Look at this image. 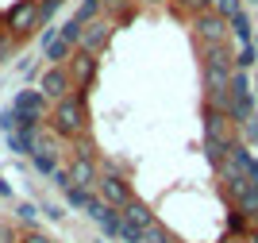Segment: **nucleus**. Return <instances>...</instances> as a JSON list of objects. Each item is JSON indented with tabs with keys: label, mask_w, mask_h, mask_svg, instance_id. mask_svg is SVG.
<instances>
[{
	"label": "nucleus",
	"mask_w": 258,
	"mask_h": 243,
	"mask_svg": "<svg viewBox=\"0 0 258 243\" xmlns=\"http://www.w3.org/2000/svg\"><path fill=\"white\" fill-rule=\"evenodd\" d=\"M50 127L62 139H81L89 135V108H85V93H70L66 101L50 108Z\"/></svg>",
	"instance_id": "1"
},
{
	"label": "nucleus",
	"mask_w": 258,
	"mask_h": 243,
	"mask_svg": "<svg viewBox=\"0 0 258 243\" xmlns=\"http://www.w3.org/2000/svg\"><path fill=\"white\" fill-rule=\"evenodd\" d=\"M119 216H123V228H119V239H123V243H139V239H143V232H147V228L154 224L151 205L135 201V197H131V201L119 209Z\"/></svg>",
	"instance_id": "2"
},
{
	"label": "nucleus",
	"mask_w": 258,
	"mask_h": 243,
	"mask_svg": "<svg viewBox=\"0 0 258 243\" xmlns=\"http://www.w3.org/2000/svg\"><path fill=\"white\" fill-rule=\"evenodd\" d=\"M97 197L119 212L123 205L131 201V189H127V181H123V174H116V170L108 166L104 174H100V181H97Z\"/></svg>",
	"instance_id": "3"
},
{
	"label": "nucleus",
	"mask_w": 258,
	"mask_h": 243,
	"mask_svg": "<svg viewBox=\"0 0 258 243\" xmlns=\"http://www.w3.org/2000/svg\"><path fill=\"white\" fill-rule=\"evenodd\" d=\"M4 27H8L16 39H23V35H31L35 27H39V0H20L16 8L8 12V20H4Z\"/></svg>",
	"instance_id": "4"
},
{
	"label": "nucleus",
	"mask_w": 258,
	"mask_h": 243,
	"mask_svg": "<svg viewBox=\"0 0 258 243\" xmlns=\"http://www.w3.org/2000/svg\"><path fill=\"white\" fill-rule=\"evenodd\" d=\"M39 89H43V96H46V101H54V105L66 101L70 93H77V85H74V77H70L66 66H50V70L43 74V85H39Z\"/></svg>",
	"instance_id": "5"
},
{
	"label": "nucleus",
	"mask_w": 258,
	"mask_h": 243,
	"mask_svg": "<svg viewBox=\"0 0 258 243\" xmlns=\"http://www.w3.org/2000/svg\"><path fill=\"white\" fill-rule=\"evenodd\" d=\"M112 27H116V23L104 20V16H97L93 23H85V27H81V42H77V51L100 54V51L108 46V39H112Z\"/></svg>",
	"instance_id": "6"
},
{
	"label": "nucleus",
	"mask_w": 258,
	"mask_h": 243,
	"mask_svg": "<svg viewBox=\"0 0 258 243\" xmlns=\"http://www.w3.org/2000/svg\"><path fill=\"white\" fill-rule=\"evenodd\" d=\"M193 31H197V39L205 42V46H216V42L227 39L231 23H227L224 16H216V12H201V16L193 20Z\"/></svg>",
	"instance_id": "7"
},
{
	"label": "nucleus",
	"mask_w": 258,
	"mask_h": 243,
	"mask_svg": "<svg viewBox=\"0 0 258 243\" xmlns=\"http://www.w3.org/2000/svg\"><path fill=\"white\" fill-rule=\"evenodd\" d=\"M70 77H74V85H81V93H85V85L97 81V54L74 51L70 54Z\"/></svg>",
	"instance_id": "8"
},
{
	"label": "nucleus",
	"mask_w": 258,
	"mask_h": 243,
	"mask_svg": "<svg viewBox=\"0 0 258 243\" xmlns=\"http://www.w3.org/2000/svg\"><path fill=\"white\" fill-rule=\"evenodd\" d=\"M70 185H81V189H97V181H100V170L93 159H81V155H74L70 159Z\"/></svg>",
	"instance_id": "9"
},
{
	"label": "nucleus",
	"mask_w": 258,
	"mask_h": 243,
	"mask_svg": "<svg viewBox=\"0 0 258 243\" xmlns=\"http://www.w3.org/2000/svg\"><path fill=\"white\" fill-rule=\"evenodd\" d=\"M205 139H208V143H224V147H231V143H235L231 116H224V112H205Z\"/></svg>",
	"instance_id": "10"
},
{
	"label": "nucleus",
	"mask_w": 258,
	"mask_h": 243,
	"mask_svg": "<svg viewBox=\"0 0 258 243\" xmlns=\"http://www.w3.org/2000/svg\"><path fill=\"white\" fill-rule=\"evenodd\" d=\"M16 112H27V116L46 120V96H43V89H20V96H16Z\"/></svg>",
	"instance_id": "11"
},
{
	"label": "nucleus",
	"mask_w": 258,
	"mask_h": 243,
	"mask_svg": "<svg viewBox=\"0 0 258 243\" xmlns=\"http://www.w3.org/2000/svg\"><path fill=\"white\" fill-rule=\"evenodd\" d=\"M43 51H46V58H50V66H62V62H70V54H74L77 46H70L62 35H54V39L43 42Z\"/></svg>",
	"instance_id": "12"
},
{
	"label": "nucleus",
	"mask_w": 258,
	"mask_h": 243,
	"mask_svg": "<svg viewBox=\"0 0 258 243\" xmlns=\"http://www.w3.org/2000/svg\"><path fill=\"white\" fill-rule=\"evenodd\" d=\"M8 147L16 155H35L39 151V131H8Z\"/></svg>",
	"instance_id": "13"
},
{
	"label": "nucleus",
	"mask_w": 258,
	"mask_h": 243,
	"mask_svg": "<svg viewBox=\"0 0 258 243\" xmlns=\"http://www.w3.org/2000/svg\"><path fill=\"white\" fill-rule=\"evenodd\" d=\"M205 66H220V70H235V54L227 51L224 42H216V46H205Z\"/></svg>",
	"instance_id": "14"
},
{
	"label": "nucleus",
	"mask_w": 258,
	"mask_h": 243,
	"mask_svg": "<svg viewBox=\"0 0 258 243\" xmlns=\"http://www.w3.org/2000/svg\"><path fill=\"white\" fill-rule=\"evenodd\" d=\"M39 216H43V209H39V205H31V201H20V205H16V224H23L27 232H35V228H39Z\"/></svg>",
	"instance_id": "15"
},
{
	"label": "nucleus",
	"mask_w": 258,
	"mask_h": 243,
	"mask_svg": "<svg viewBox=\"0 0 258 243\" xmlns=\"http://www.w3.org/2000/svg\"><path fill=\"white\" fill-rule=\"evenodd\" d=\"M231 74H235V70H220V66H205V89H231Z\"/></svg>",
	"instance_id": "16"
},
{
	"label": "nucleus",
	"mask_w": 258,
	"mask_h": 243,
	"mask_svg": "<svg viewBox=\"0 0 258 243\" xmlns=\"http://www.w3.org/2000/svg\"><path fill=\"white\" fill-rule=\"evenodd\" d=\"M31 162H35V170H39V174H46V178H54V174H58V170H62V162H58V155H46V151H35L31 155Z\"/></svg>",
	"instance_id": "17"
},
{
	"label": "nucleus",
	"mask_w": 258,
	"mask_h": 243,
	"mask_svg": "<svg viewBox=\"0 0 258 243\" xmlns=\"http://www.w3.org/2000/svg\"><path fill=\"white\" fill-rule=\"evenodd\" d=\"M93 197H97V193H93V189H81V185H70V189H66V205H70V209H81V212L93 205Z\"/></svg>",
	"instance_id": "18"
},
{
	"label": "nucleus",
	"mask_w": 258,
	"mask_h": 243,
	"mask_svg": "<svg viewBox=\"0 0 258 243\" xmlns=\"http://www.w3.org/2000/svg\"><path fill=\"white\" fill-rule=\"evenodd\" d=\"M100 12H104V0H85V4L77 8V16H74V20L81 23V27H85V23H93V20H97Z\"/></svg>",
	"instance_id": "19"
},
{
	"label": "nucleus",
	"mask_w": 258,
	"mask_h": 243,
	"mask_svg": "<svg viewBox=\"0 0 258 243\" xmlns=\"http://www.w3.org/2000/svg\"><path fill=\"white\" fill-rule=\"evenodd\" d=\"M85 216H89V220H97V224H104V220H112V216H116V209H112V205H104L100 197H93V205L85 209Z\"/></svg>",
	"instance_id": "20"
},
{
	"label": "nucleus",
	"mask_w": 258,
	"mask_h": 243,
	"mask_svg": "<svg viewBox=\"0 0 258 243\" xmlns=\"http://www.w3.org/2000/svg\"><path fill=\"white\" fill-rule=\"evenodd\" d=\"M139 243H173V235H170V228H166V224L154 220L151 228L143 232V239H139Z\"/></svg>",
	"instance_id": "21"
},
{
	"label": "nucleus",
	"mask_w": 258,
	"mask_h": 243,
	"mask_svg": "<svg viewBox=\"0 0 258 243\" xmlns=\"http://www.w3.org/2000/svg\"><path fill=\"white\" fill-rule=\"evenodd\" d=\"M212 12H216V16H224V20L231 23V20L239 16V12H243V0H216V4H212Z\"/></svg>",
	"instance_id": "22"
},
{
	"label": "nucleus",
	"mask_w": 258,
	"mask_h": 243,
	"mask_svg": "<svg viewBox=\"0 0 258 243\" xmlns=\"http://www.w3.org/2000/svg\"><path fill=\"white\" fill-rule=\"evenodd\" d=\"M258 62V51H254V42H243L235 54V70H250V66Z\"/></svg>",
	"instance_id": "23"
},
{
	"label": "nucleus",
	"mask_w": 258,
	"mask_h": 243,
	"mask_svg": "<svg viewBox=\"0 0 258 243\" xmlns=\"http://www.w3.org/2000/svg\"><path fill=\"white\" fill-rule=\"evenodd\" d=\"M227 228H231V235H250V220H247V216H243L239 209L227 216Z\"/></svg>",
	"instance_id": "24"
},
{
	"label": "nucleus",
	"mask_w": 258,
	"mask_h": 243,
	"mask_svg": "<svg viewBox=\"0 0 258 243\" xmlns=\"http://www.w3.org/2000/svg\"><path fill=\"white\" fill-rule=\"evenodd\" d=\"M231 31H235L239 42H250V20H247V12H239L235 20H231Z\"/></svg>",
	"instance_id": "25"
},
{
	"label": "nucleus",
	"mask_w": 258,
	"mask_h": 243,
	"mask_svg": "<svg viewBox=\"0 0 258 243\" xmlns=\"http://www.w3.org/2000/svg\"><path fill=\"white\" fill-rule=\"evenodd\" d=\"M58 35H62V39L70 42V46H77V42H81V23H77V20L62 23V27H58Z\"/></svg>",
	"instance_id": "26"
},
{
	"label": "nucleus",
	"mask_w": 258,
	"mask_h": 243,
	"mask_svg": "<svg viewBox=\"0 0 258 243\" xmlns=\"http://www.w3.org/2000/svg\"><path fill=\"white\" fill-rule=\"evenodd\" d=\"M227 151H231V147H224V143H208V139H205V155H208L212 166H220V162L227 159Z\"/></svg>",
	"instance_id": "27"
},
{
	"label": "nucleus",
	"mask_w": 258,
	"mask_h": 243,
	"mask_svg": "<svg viewBox=\"0 0 258 243\" xmlns=\"http://www.w3.org/2000/svg\"><path fill=\"white\" fill-rule=\"evenodd\" d=\"M12 51H16V35H12L8 27H0V62H8Z\"/></svg>",
	"instance_id": "28"
},
{
	"label": "nucleus",
	"mask_w": 258,
	"mask_h": 243,
	"mask_svg": "<svg viewBox=\"0 0 258 243\" xmlns=\"http://www.w3.org/2000/svg\"><path fill=\"white\" fill-rule=\"evenodd\" d=\"M177 4H181L185 12H197V16H201V12H212L216 0H177Z\"/></svg>",
	"instance_id": "29"
},
{
	"label": "nucleus",
	"mask_w": 258,
	"mask_h": 243,
	"mask_svg": "<svg viewBox=\"0 0 258 243\" xmlns=\"http://www.w3.org/2000/svg\"><path fill=\"white\" fill-rule=\"evenodd\" d=\"M77 155H81V159H93V155H97V147H93V139H89V135L77 139Z\"/></svg>",
	"instance_id": "30"
},
{
	"label": "nucleus",
	"mask_w": 258,
	"mask_h": 243,
	"mask_svg": "<svg viewBox=\"0 0 258 243\" xmlns=\"http://www.w3.org/2000/svg\"><path fill=\"white\" fill-rule=\"evenodd\" d=\"M20 243H54V239H50L46 232H39V228H35V232H23V235H20Z\"/></svg>",
	"instance_id": "31"
},
{
	"label": "nucleus",
	"mask_w": 258,
	"mask_h": 243,
	"mask_svg": "<svg viewBox=\"0 0 258 243\" xmlns=\"http://www.w3.org/2000/svg\"><path fill=\"white\" fill-rule=\"evenodd\" d=\"M0 243H20V235H16L12 224H0Z\"/></svg>",
	"instance_id": "32"
},
{
	"label": "nucleus",
	"mask_w": 258,
	"mask_h": 243,
	"mask_svg": "<svg viewBox=\"0 0 258 243\" xmlns=\"http://www.w3.org/2000/svg\"><path fill=\"white\" fill-rule=\"evenodd\" d=\"M43 216H50V220H62V216H66V209H62V205H46V209H43Z\"/></svg>",
	"instance_id": "33"
},
{
	"label": "nucleus",
	"mask_w": 258,
	"mask_h": 243,
	"mask_svg": "<svg viewBox=\"0 0 258 243\" xmlns=\"http://www.w3.org/2000/svg\"><path fill=\"white\" fill-rule=\"evenodd\" d=\"M224 243H247V239H243V235H227Z\"/></svg>",
	"instance_id": "34"
},
{
	"label": "nucleus",
	"mask_w": 258,
	"mask_h": 243,
	"mask_svg": "<svg viewBox=\"0 0 258 243\" xmlns=\"http://www.w3.org/2000/svg\"><path fill=\"white\" fill-rule=\"evenodd\" d=\"M247 243H258V228H250V235H247Z\"/></svg>",
	"instance_id": "35"
},
{
	"label": "nucleus",
	"mask_w": 258,
	"mask_h": 243,
	"mask_svg": "<svg viewBox=\"0 0 258 243\" xmlns=\"http://www.w3.org/2000/svg\"><path fill=\"white\" fill-rule=\"evenodd\" d=\"M143 4H162V0H143Z\"/></svg>",
	"instance_id": "36"
},
{
	"label": "nucleus",
	"mask_w": 258,
	"mask_h": 243,
	"mask_svg": "<svg viewBox=\"0 0 258 243\" xmlns=\"http://www.w3.org/2000/svg\"><path fill=\"white\" fill-rule=\"evenodd\" d=\"M250 4H254V0H250Z\"/></svg>",
	"instance_id": "37"
}]
</instances>
